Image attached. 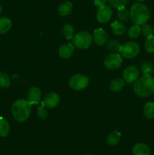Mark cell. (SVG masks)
I'll return each instance as SVG.
<instances>
[{
  "label": "cell",
  "mask_w": 154,
  "mask_h": 155,
  "mask_svg": "<svg viewBox=\"0 0 154 155\" xmlns=\"http://www.w3.org/2000/svg\"><path fill=\"white\" fill-rule=\"evenodd\" d=\"M133 91L139 97L151 96L154 93V78L151 75H143L135 81Z\"/></svg>",
  "instance_id": "6da1fadb"
},
{
  "label": "cell",
  "mask_w": 154,
  "mask_h": 155,
  "mask_svg": "<svg viewBox=\"0 0 154 155\" xmlns=\"http://www.w3.org/2000/svg\"><path fill=\"white\" fill-rule=\"evenodd\" d=\"M32 103L28 100L18 99L13 103L11 107V114L15 120L23 123L27 120L31 113Z\"/></svg>",
  "instance_id": "7a4b0ae2"
},
{
  "label": "cell",
  "mask_w": 154,
  "mask_h": 155,
  "mask_svg": "<svg viewBox=\"0 0 154 155\" xmlns=\"http://www.w3.org/2000/svg\"><path fill=\"white\" fill-rule=\"evenodd\" d=\"M130 18L136 25H143L149 18V11L143 3L137 2L133 5L130 10Z\"/></svg>",
  "instance_id": "3957f363"
},
{
  "label": "cell",
  "mask_w": 154,
  "mask_h": 155,
  "mask_svg": "<svg viewBox=\"0 0 154 155\" xmlns=\"http://www.w3.org/2000/svg\"><path fill=\"white\" fill-rule=\"evenodd\" d=\"M93 41L91 35L88 32H79L74 35L72 44L79 49H86L91 46Z\"/></svg>",
  "instance_id": "277c9868"
},
{
  "label": "cell",
  "mask_w": 154,
  "mask_h": 155,
  "mask_svg": "<svg viewBox=\"0 0 154 155\" xmlns=\"http://www.w3.org/2000/svg\"><path fill=\"white\" fill-rule=\"evenodd\" d=\"M119 52L126 59H132L137 57L140 53V46L135 42H128L121 45Z\"/></svg>",
  "instance_id": "5b68a950"
},
{
  "label": "cell",
  "mask_w": 154,
  "mask_h": 155,
  "mask_svg": "<svg viewBox=\"0 0 154 155\" xmlns=\"http://www.w3.org/2000/svg\"><path fill=\"white\" fill-rule=\"evenodd\" d=\"M88 78L82 74H75L72 76L69 80V85L70 88L76 91L85 89L88 85Z\"/></svg>",
  "instance_id": "8992f818"
},
{
  "label": "cell",
  "mask_w": 154,
  "mask_h": 155,
  "mask_svg": "<svg viewBox=\"0 0 154 155\" xmlns=\"http://www.w3.org/2000/svg\"><path fill=\"white\" fill-rule=\"evenodd\" d=\"M122 64V55L119 53H110L104 59V65L107 69L116 70Z\"/></svg>",
  "instance_id": "52a82bcc"
},
{
  "label": "cell",
  "mask_w": 154,
  "mask_h": 155,
  "mask_svg": "<svg viewBox=\"0 0 154 155\" xmlns=\"http://www.w3.org/2000/svg\"><path fill=\"white\" fill-rule=\"evenodd\" d=\"M112 15H113V11L111 8L105 5L98 8L96 13V18L99 23L105 24L111 19Z\"/></svg>",
  "instance_id": "ba28073f"
},
{
  "label": "cell",
  "mask_w": 154,
  "mask_h": 155,
  "mask_svg": "<svg viewBox=\"0 0 154 155\" xmlns=\"http://www.w3.org/2000/svg\"><path fill=\"white\" fill-rule=\"evenodd\" d=\"M139 77V71L137 67L135 66H128V68H125L122 74V77L123 80L126 83H134L138 79Z\"/></svg>",
  "instance_id": "9c48e42d"
},
{
  "label": "cell",
  "mask_w": 154,
  "mask_h": 155,
  "mask_svg": "<svg viewBox=\"0 0 154 155\" xmlns=\"http://www.w3.org/2000/svg\"><path fill=\"white\" fill-rule=\"evenodd\" d=\"M60 102V97L55 92H50L44 98L42 104L47 108H54L58 105Z\"/></svg>",
  "instance_id": "30bf717a"
},
{
  "label": "cell",
  "mask_w": 154,
  "mask_h": 155,
  "mask_svg": "<svg viewBox=\"0 0 154 155\" xmlns=\"http://www.w3.org/2000/svg\"><path fill=\"white\" fill-rule=\"evenodd\" d=\"M92 38L95 43L98 45H104L108 41V34L107 31L103 30L102 28H99L94 31Z\"/></svg>",
  "instance_id": "8fae6325"
},
{
  "label": "cell",
  "mask_w": 154,
  "mask_h": 155,
  "mask_svg": "<svg viewBox=\"0 0 154 155\" xmlns=\"http://www.w3.org/2000/svg\"><path fill=\"white\" fill-rule=\"evenodd\" d=\"M42 97V92L38 87L33 86L28 90L27 99L32 104H38Z\"/></svg>",
  "instance_id": "7c38bea8"
},
{
  "label": "cell",
  "mask_w": 154,
  "mask_h": 155,
  "mask_svg": "<svg viewBox=\"0 0 154 155\" xmlns=\"http://www.w3.org/2000/svg\"><path fill=\"white\" fill-rule=\"evenodd\" d=\"M74 50H75V46L73 45V44H64V45H61L59 48V56L63 59H68L72 55V54L74 52Z\"/></svg>",
  "instance_id": "4fadbf2b"
},
{
  "label": "cell",
  "mask_w": 154,
  "mask_h": 155,
  "mask_svg": "<svg viewBox=\"0 0 154 155\" xmlns=\"http://www.w3.org/2000/svg\"><path fill=\"white\" fill-rule=\"evenodd\" d=\"M134 155H150V148L146 144L137 143L132 148Z\"/></svg>",
  "instance_id": "5bb4252c"
},
{
  "label": "cell",
  "mask_w": 154,
  "mask_h": 155,
  "mask_svg": "<svg viewBox=\"0 0 154 155\" xmlns=\"http://www.w3.org/2000/svg\"><path fill=\"white\" fill-rule=\"evenodd\" d=\"M120 139H121V133H119V131H117V130H114V131L109 133V135L107 136V142L109 145L115 146V145H116L118 143H119Z\"/></svg>",
  "instance_id": "9a60e30c"
},
{
  "label": "cell",
  "mask_w": 154,
  "mask_h": 155,
  "mask_svg": "<svg viewBox=\"0 0 154 155\" xmlns=\"http://www.w3.org/2000/svg\"><path fill=\"white\" fill-rule=\"evenodd\" d=\"M111 29L113 33L116 36H121L125 33V27L122 23L118 21H115L111 24Z\"/></svg>",
  "instance_id": "2e32d148"
},
{
  "label": "cell",
  "mask_w": 154,
  "mask_h": 155,
  "mask_svg": "<svg viewBox=\"0 0 154 155\" xmlns=\"http://www.w3.org/2000/svg\"><path fill=\"white\" fill-rule=\"evenodd\" d=\"M12 27L11 21L8 18H0V34H4L8 33Z\"/></svg>",
  "instance_id": "e0dca14e"
},
{
  "label": "cell",
  "mask_w": 154,
  "mask_h": 155,
  "mask_svg": "<svg viewBox=\"0 0 154 155\" xmlns=\"http://www.w3.org/2000/svg\"><path fill=\"white\" fill-rule=\"evenodd\" d=\"M72 5L70 2H63L59 6L58 8V13L61 16L65 17L69 15L72 12Z\"/></svg>",
  "instance_id": "ac0fdd59"
},
{
  "label": "cell",
  "mask_w": 154,
  "mask_h": 155,
  "mask_svg": "<svg viewBox=\"0 0 154 155\" xmlns=\"http://www.w3.org/2000/svg\"><path fill=\"white\" fill-rule=\"evenodd\" d=\"M10 124L4 117H0V137H5L10 133Z\"/></svg>",
  "instance_id": "d6986e66"
},
{
  "label": "cell",
  "mask_w": 154,
  "mask_h": 155,
  "mask_svg": "<svg viewBox=\"0 0 154 155\" xmlns=\"http://www.w3.org/2000/svg\"><path fill=\"white\" fill-rule=\"evenodd\" d=\"M125 81L122 79L116 78L112 80L110 83V89L113 92H119L123 89Z\"/></svg>",
  "instance_id": "ffe728a7"
},
{
  "label": "cell",
  "mask_w": 154,
  "mask_h": 155,
  "mask_svg": "<svg viewBox=\"0 0 154 155\" xmlns=\"http://www.w3.org/2000/svg\"><path fill=\"white\" fill-rule=\"evenodd\" d=\"M143 114L147 119L154 118V103L146 102L143 107Z\"/></svg>",
  "instance_id": "44dd1931"
},
{
  "label": "cell",
  "mask_w": 154,
  "mask_h": 155,
  "mask_svg": "<svg viewBox=\"0 0 154 155\" xmlns=\"http://www.w3.org/2000/svg\"><path fill=\"white\" fill-rule=\"evenodd\" d=\"M62 31H63V36L66 39H72L75 35V29H74L73 26L71 25L70 24H66L65 25H63Z\"/></svg>",
  "instance_id": "7402d4cb"
},
{
  "label": "cell",
  "mask_w": 154,
  "mask_h": 155,
  "mask_svg": "<svg viewBox=\"0 0 154 155\" xmlns=\"http://www.w3.org/2000/svg\"><path fill=\"white\" fill-rule=\"evenodd\" d=\"M140 71L143 75H151L154 71L153 64L149 61H144L142 63Z\"/></svg>",
  "instance_id": "603a6c76"
},
{
  "label": "cell",
  "mask_w": 154,
  "mask_h": 155,
  "mask_svg": "<svg viewBox=\"0 0 154 155\" xmlns=\"http://www.w3.org/2000/svg\"><path fill=\"white\" fill-rule=\"evenodd\" d=\"M117 17L121 21H126L130 18V11L124 6V7L118 8Z\"/></svg>",
  "instance_id": "cb8c5ba5"
},
{
  "label": "cell",
  "mask_w": 154,
  "mask_h": 155,
  "mask_svg": "<svg viewBox=\"0 0 154 155\" xmlns=\"http://www.w3.org/2000/svg\"><path fill=\"white\" fill-rule=\"evenodd\" d=\"M127 34H128V37L131 38V39H134L137 38L140 34V26L136 25V24H134L133 26H131V27L128 30Z\"/></svg>",
  "instance_id": "d4e9b609"
},
{
  "label": "cell",
  "mask_w": 154,
  "mask_h": 155,
  "mask_svg": "<svg viewBox=\"0 0 154 155\" xmlns=\"http://www.w3.org/2000/svg\"><path fill=\"white\" fill-rule=\"evenodd\" d=\"M144 46L146 52L154 54V35H151L146 38Z\"/></svg>",
  "instance_id": "484cf974"
},
{
  "label": "cell",
  "mask_w": 154,
  "mask_h": 155,
  "mask_svg": "<svg viewBox=\"0 0 154 155\" xmlns=\"http://www.w3.org/2000/svg\"><path fill=\"white\" fill-rule=\"evenodd\" d=\"M107 48L112 52H117L120 50L121 44L116 39H112L107 42Z\"/></svg>",
  "instance_id": "4316f807"
},
{
  "label": "cell",
  "mask_w": 154,
  "mask_h": 155,
  "mask_svg": "<svg viewBox=\"0 0 154 155\" xmlns=\"http://www.w3.org/2000/svg\"><path fill=\"white\" fill-rule=\"evenodd\" d=\"M11 84L8 75L4 72H0V87L8 88Z\"/></svg>",
  "instance_id": "83f0119b"
},
{
  "label": "cell",
  "mask_w": 154,
  "mask_h": 155,
  "mask_svg": "<svg viewBox=\"0 0 154 155\" xmlns=\"http://www.w3.org/2000/svg\"><path fill=\"white\" fill-rule=\"evenodd\" d=\"M128 2L129 0H108V2L110 6L117 9L125 6V5L128 4Z\"/></svg>",
  "instance_id": "f1b7e54d"
},
{
  "label": "cell",
  "mask_w": 154,
  "mask_h": 155,
  "mask_svg": "<svg viewBox=\"0 0 154 155\" xmlns=\"http://www.w3.org/2000/svg\"><path fill=\"white\" fill-rule=\"evenodd\" d=\"M152 32H153V30H152V27H151L149 24H143L142 27L140 28V33H141L143 36H145V37L146 38H147L148 36L152 35Z\"/></svg>",
  "instance_id": "f546056e"
},
{
  "label": "cell",
  "mask_w": 154,
  "mask_h": 155,
  "mask_svg": "<svg viewBox=\"0 0 154 155\" xmlns=\"http://www.w3.org/2000/svg\"><path fill=\"white\" fill-rule=\"evenodd\" d=\"M44 107H45V106H44V104L42 103V106L38 107L37 109L38 117L40 120L46 119L47 117H48V112H47V110H45V108Z\"/></svg>",
  "instance_id": "4dcf8cb0"
},
{
  "label": "cell",
  "mask_w": 154,
  "mask_h": 155,
  "mask_svg": "<svg viewBox=\"0 0 154 155\" xmlns=\"http://www.w3.org/2000/svg\"><path fill=\"white\" fill-rule=\"evenodd\" d=\"M107 2H108V0H94V3L98 8L101 7V6L105 5Z\"/></svg>",
  "instance_id": "1f68e13d"
},
{
  "label": "cell",
  "mask_w": 154,
  "mask_h": 155,
  "mask_svg": "<svg viewBox=\"0 0 154 155\" xmlns=\"http://www.w3.org/2000/svg\"><path fill=\"white\" fill-rule=\"evenodd\" d=\"M136 1L137 2H140V3H142L143 2L145 1V0H136Z\"/></svg>",
  "instance_id": "d6a6232c"
},
{
  "label": "cell",
  "mask_w": 154,
  "mask_h": 155,
  "mask_svg": "<svg viewBox=\"0 0 154 155\" xmlns=\"http://www.w3.org/2000/svg\"><path fill=\"white\" fill-rule=\"evenodd\" d=\"M2 11V5H0V14H1Z\"/></svg>",
  "instance_id": "836d02e7"
},
{
  "label": "cell",
  "mask_w": 154,
  "mask_h": 155,
  "mask_svg": "<svg viewBox=\"0 0 154 155\" xmlns=\"http://www.w3.org/2000/svg\"><path fill=\"white\" fill-rule=\"evenodd\" d=\"M152 30H153V33H154V26H153V28H152Z\"/></svg>",
  "instance_id": "e575fe53"
},
{
  "label": "cell",
  "mask_w": 154,
  "mask_h": 155,
  "mask_svg": "<svg viewBox=\"0 0 154 155\" xmlns=\"http://www.w3.org/2000/svg\"><path fill=\"white\" fill-rule=\"evenodd\" d=\"M83 155H90V154H83Z\"/></svg>",
  "instance_id": "d590c367"
}]
</instances>
